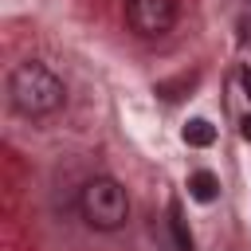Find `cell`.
Returning a JSON list of instances; mask_svg holds the SVG:
<instances>
[{"mask_svg": "<svg viewBox=\"0 0 251 251\" xmlns=\"http://www.w3.org/2000/svg\"><path fill=\"white\" fill-rule=\"evenodd\" d=\"M8 102L24 118H47V114L63 110L67 86H63V78L55 71H47L43 63L27 59V63H16L12 75H8Z\"/></svg>", "mask_w": 251, "mask_h": 251, "instance_id": "obj_1", "label": "cell"}, {"mask_svg": "<svg viewBox=\"0 0 251 251\" xmlns=\"http://www.w3.org/2000/svg\"><path fill=\"white\" fill-rule=\"evenodd\" d=\"M78 212L90 227L98 231H118L126 220H129V200H126V188L114 180V176H94L82 184L78 192Z\"/></svg>", "mask_w": 251, "mask_h": 251, "instance_id": "obj_2", "label": "cell"}, {"mask_svg": "<svg viewBox=\"0 0 251 251\" xmlns=\"http://www.w3.org/2000/svg\"><path fill=\"white\" fill-rule=\"evenodd\" d=\"M126 24L145 39H161L176 24V4L173 0H126Z\"/></svg>", "mask_w": 251, "mask_h": 251, "instance_id": "obj_3", "label": "cell"}, {"mask_svg": "<svg viewBox=\"0 0 251 251\" xmlns=\"http://www.w3.org/2000/svg\"><path fill=\"white\" fill-rule=\"evenodd\" d=\"M169 231H173L176 251H192V231H188V220H184L180 200H169Z\"/></svg>", "mask_w": 251, "mask_h": 251, "instance_id": "obj_4", "label": "cell"}, {"mask_svg": "<svg viewBox=\"0 0 251 251\" xmlns=\"http://www.w3.org/2000/svg\"><path fill=\"white\" fill-rule=\"evenodd\" d=\"M188 192H192V200L212 204V200H216V192H220V180H216L208 169H200V173H192V176H188Z\"/></svg>", "mask_w": 251, "mask_h": 251, "instance_id": "obj_5", "label": "cell"}, {"mask_svg": "<svg viewBox=\"0 0 251 251\" xmlns=\"http://www.w3.org/2000/svg\"><path fill=\"white\" fill-rule=\"evenodd\" d=\"M196 82H200V75H196V71H184V75H176V78H165V82H157V94L173 102V98H184V94H188Z\"/></svg>", "mask_w": 251, "mask_h": 251, "instance_id": "obj_6", "label": "cell"}, {"mask_svg": "<svg viewBox=\"0 0 251 251\" xmlns=\"http://www.w3.org/2000/svg\"><path fill=\"white\" fill-rule=\"evenodd\" d=\"M216 141V129L204 122V118H192L188 126H184V145H196V149H204V145H212Z\"/></svg>", "mask_w": 251, "mask_h": 251, "instance_id": "obj_7", "label": "cell"}, {"mask_svg": "<svg viewBox=\"0 0 251 251\" xmlns=\"http://www.w3.org/2000/svg\"><path fill=\"white\" fill-rule=\"evenodd\" d=\"M239 82H243V94L251 98V71H243V78H239Z\"/></svg>", "mask_w": 251, "mask_h": 251, "instance_id": "obj_8", "label": "cell"}, {"mask_svg": "<svg viewBox=\"0 0 251 251\" xmlns=\"http://www.w3.org/2000/svg\"><path fill=\"white\" fill-rule=\"evenodd\" d=\"M239 129H243V137H247V141H251V114H247V118H243V122H239Z\"/></svg>", "mask_w": 251, "mask_h": 251, "instance_id": "obj_9", "label": "cell"}]
</instances>
